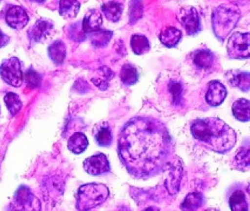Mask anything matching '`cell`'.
<instances>
[{"label":"cell","mask_w":250,"mask_h":211,"mask_svg":"<svg viewBox=\"0 0 250 211\" xmlns=\"http://www.w3.org/2000/svg\"><path fill=\"white\" fill-rule=\"evenodd\" d=\"M0 76L10 86L20 88L24 81V74L20 60L17 57L3 60L0 65Z\"/></svg>","instance_id":"cell-5"},{"label":"cell","mask_w":250,"mask_h":211,"mask_svg":"<svg viewBox=\"0 0 250 211\" xmlns=\"http://www.w3.org/2000/svg\"><path fill=\"white\" fill-rule=\"evenodd\" d=\"M16 210H24V211H39L41 207L39 200L36 198L31 190L25 186L19 188L13 202Z\"/></svg>","instance_id":"cell-7"},{"label":"cell","mask_w":250,"mask_h":211,"mask_svg":"<svg viewBox=\"0 0 250 211\" xmlns=\"http://www.w3.org/2000/svg\"><path fill=\"white\" fill-rule=\"evenodd\" d=\"M228 91L223 84L218 81H211L208 85L206 100L211 107H218L225 101Z\"/></svg>","instance_id":"cell-12"},{"label":"cell","mask_w":250,"mask_h":211,"mask_svg":"<svg viewBox=\"0 0 250 211\" xmlns=\"http://www.w3.org/2000/svg\"><path fill=\"white\" fill-rule=\"evenodd\" d=\"M103 24L101 13L97 9H91L86 14L82 23V30L85 34L99 31Z\"/></svg>","instance_id":"cell-16"},{"label":"cell","mask_w":250,"mask_h":211,"mask_svg":"<svg viewBox=\"0 0 250 211\" xmlns=\"http://www.w3.org/2000/svg\"><path fill=\"white\" fill-rule=\"evenodd\" d=\"M232 112L235 118L240 122H247L250 118V100L241 98L233 103Z\"/></svg>","instance_id":"cell-18"},{"label":"cell","mask_w":250,"mask_h":211,"mask_svg":"<svg viewBox=\"0 0 250 211\" xmlns=\"http://www.w3.org/2000/svg\"><path fill=\"white\" fill-rule=\"evenodd\" d=\"M143 14V4L141 0H132L130 5V22L134 23L141 19Z\"/></svg>","instance_id":"cell-31"},{"label":"cell","mask_w":250,"mask_h":211,"mask_svg":"<svg viewBox=\"0 0 250 211\" xmlns=\"http://www.w3.org/2000/svg\"><path fill=\"white\" fill-rule=\"evenodd\" d=\"M118 151L130 175L137 179H148L164 169L172 154V139L161 120L134 117L122 127Z\"/></svg>","instance_id":"cell-1"},{"label":"cell","mask_w":250,"mask_h":211,"mask_svg":"<svg viewBox=\"0 0 250 211\" xmlns=\"http://www.w3.org/2000/svg\"><path fill=\"white\" fill-rule=\"evenodd\" d=\"M93 137L100 147H109L113 141L112 128L108 122H103L95 125L93 129Z\"/></svg>","instance_id":"cell-14"},{"label":"cell","mask_w":250,"mask_h":211,"mask_svg":"<svg viewBox=\"0 0 250 211\" xmlns=\"http://www.w3.org/2000/svg\"><path fill=\"white\" fill-rule=\"evenodd\" d=\"M83 169L88 174L97 176L109 172L111 166L106 156L98 154L88 157L83 161Z\"/></svg>","instance_id":"cell-9"},{"label":"cell","mask_w":250,"mask_h":211,"mask_svg":"<svg viewBox=\"0 0 250 211\" xmlns=\"http://www.w3.org/2000/svg\"><path fill=\"white\" fill-rule=\"evenodd\" d=\"M182 33L175 27H169L163 30L159 35L161 42L168 48H173L179 44Z\"/></svg>","instance_id":"cell-20"},{"label":"cell","mask_w":250,"mask_h":211,"mask_svg":"<svg viewBox=\"0 0 250 211\" xmlns=\"http://www.w3.org/2000/svg\"><path fill=\"white\" fill-rule=\"evenodd\" d=\"M5 21L12 28L21 30L28 23L29 16L21 6L12 5L7 11Z\"/></svg>","instance_id":"cell-11"},{"label":"cell","mask_w":250,"mask_h":211,"mask_svg":"<svg viewBox=\"0 0 250 211\" xmlns=\"http://www.w3.org/2000/svg\"><path fill=\"white\" fill-rule=\"evenodd\" d=\"M120 77L124 85L132 86L138 81L139 73L136 67L127 63L122 66Z\"/></svg>","instance_id":"cell-23"},{"label":"cell","mask_w":250,"mask_h":211,"mask_svg":"<svg viewBox=\"0 0 250 211\" xmlns=\"http://www.w3.org/2000/svg\"><path fill=\"white\" fill-rule=\"evenodd\" d=\"M192 60L197 70L207 71L215 66V57L209 49H201L193 52Z\"/></svg>","instance_id":"cell-15"},{"label":"cell","mask_w":250,"mask_h":211,"mask_svg":"<svg viewBox=\"0 0 250 211\" xmlns=\"http://www.w3.org/2000/svg\"><path fill=\"white\" fill-rule=\"evenodd\" d=\"M89 145L87 138L84 134L77 132L70 137L68 141V150L73 154H81L84 152Z\"/></svg>","instance_id":"cell-19"},{"label":"cell","mask_w":250,"mask_h":211,"mask_svg":"<svg viewBox=\"0 0 250 211\" xmlns=\"http://www.w3.org/2000/svg\"><path fill=\"white\" fill-rule=\"evenodd\" d=\"M231 86L238 88L244 92H249L250 90V73L239 71L233 73L231 78H230Z\"/></svg>","instance_id":"cell-26"},{"label":"cell","mask_w":250,"mask_h":211,"mask_svg":"<svg viewBox=\"0 0 250 211\" xmlns=\"http://www.w3.org/2000/svg\"><path fill=\"white\" fill-rule=\"evenodd\" d=\"M67 48L62 41L57 40L51 44L48 47V55L53 63L61 65L64 63L67 54Z\"/></svg>","instance_id":"cell-17"},{"label":"cell","mask_w":250,"mask_h":211,"mask_svg":"<svg viewBox=\"0 0 250 211\" xmlns=\"http://www.w3.org/2000/svg\"><path fill=\"white\" fill-rule=\"evenodd\" d=\"M24 78L27 83V87L30 88H38L41 85V81H42L41 74L37 72L32 68L29 69L26 71Z\"/></svg>","instance_id":"cell-30"},{"label":"cell","mask_w":250,"mask_h":211,"mask_svg":"<svg viewBox=\"0 0 250 211\" xmlns=\"http://www.w3.org/2000/svg\"><path fill=\"white\" fill-rule=\"evenodd\" d=\"M180 22L188 35H194L201 30L200 17L193 7L185 11V13L180 19Z\"/></svg>","instance_id":"cell-13"},{"label":"cell","mask_w":250,"mask_h":211,"mask_svg":"<svg viewBox=\"0 0 250 211\" xmlns=\"http://www.w3.org/2000/svg\"><path fill=\"white\" fill-rule=\"evenodd\" d=\"M204 197L200 193H190L187 196L185 201L181 205V209L188 211H196L204 205Z\"/></svg>","instance_id":"cell-25"},{"label":"cell","mask_w":250,"mask_h":211,"mask_svg":"<svg viewBox=\"0 0 250 211\" xmlns=\"http://www.w3.org/2000/svg\"><path fill=\"white\" fill-rule=\"evenodd\" d=\"M4 101L6 105L7 109L9 110L12 117L19 114L23 107V103L21 100L19 95L15 93H8L4 97Z\"/></svg>","instance_id":"cell-27"},{"label":"cell","mask_w":250,"mask_h":211,"mask_svg":"<svg viewBox=\"0 0 250 211\" xmlns=\"http://www.w3.org/2000/svg\"><path fill=\"white\" fill-rule=\"evenodd\" d=\"M169 87H170V90L174 94V99H175L176 97H180V94L182 92V87L179 83L172 82L171 85H169Z\"/></svg>","instance_id":"cell-32"},{"label":"cell","mask_w":250,"mask_h":211,"mask_svg":"<svg viewBox=\"0 0 250 211\" xmlns=\"http://www.w3.org/2000/svg\"><path fill=\"white\" fill-rule=\"evenodd\" d=\"M228 56L232 59H246L250 58V33H234L227 44Z\"/></svg>","instance_id":"cell-6"},{"label":"cell","mask_w":250,"mask_h":211,"mask_svg":"<svg viewBox=\"0 0 250 211\" xmlns=\"http://www.w3.org/2000/svg\"><path fill=\"white\" fill-rule=\"evenodd\" d=\"M81 9L78 0H60V15L65 19H74Z\"/></svg>","instance_id":"cell-21"},{"label":"cell","mask_w":250,"mask_h":211,"mask_svg":"<svg viewBox=\"0 0 250 211\" xmlns=\"http://www.w3.org/2000/svg\"><path fill=\"white\" fill-rule=\"evenodd\" d=\"M0 2H1V0H0Z\"/></svg>","instance_id":"cell-35"},{"label":"cell","mask_w":250,"mask_h":211,"mask_svg":"<svg viewBox=\"0 0 250 211\" xmlns=\"http://www.w3.org/2000/svg\"><path fill=\"white\" fill-rule=\"evenodd\" d=\"M102 11L104 12L106 19L110 22H119L123 12L124 6L119 2H108L104 4L101 7Z\"/></svg>","instance_id":"cell-22"},{"label":"cell","mask_w":250,"mask_h":211,"mask_svg":"<svg viewBox=\"0 0 250 211\" xmlns=\"http://www.w3.org/2000/svg\"><path fill=\"white\" fill-rule=\"evenodd\" d=\"M247 188L239 185L232 188L229 197L230 210L233 211H249V193Z\"/></svg>","instance_id":"cell-10"},{"label":"cell","mask_w":250,"mask_h":211,"mask_svg":"<svg viewBox=\"0 0 250 211\" xmlns=\"http://www.w3.org/2000/svg\"><path fill=\"white\" fill-rule=\"evenodd\" d=\"M31 2H37V3H43L46 0H31Z\"/></svg>","instance_id":"cell-34"},{"label":"cell","mask_w":250,"mask_h":211,"mask_svg":"<svg viewBox=\"0 0 250 211\" xmlns=\"http://www.w3.org/2000/svg\"><path fill=\"white\" fill-rule=\"evenodd\" d=\"M130 47L134 53L138 56L145 54L149 52L150 48L149 40L147 39L145 36L139 35V34L132 36L130 39Z\"/></svg>","instance_id":"cell-24"},{"label":"cell","mask_w":250,"mask_h":211,"mask_svg":"<svg viewBox=\"0 0 250 211\" xmlns=\"http://www.w3.org/2000/svg\"><path fill=\"white\" fill-rule=\"evenodd\" d=\"M54 31V23L50 19L42 18L36 22L27 33L28 38L33 43H42Z\"/></svg>","instance_id":"cell-8"},{"label":"cell","mask_w":250,"mask_h":211,"mask_svg":"<svg viewBox=\"0 0 250 211\" xmlns=\"http://www.w3.org/2000/svg\"><path fill=\"white\" fill-rule=\"evenodd\" d=\"M91 34L92 43L97 47H102L105 45V44L112 38V33L111 31H105V30H99V31H94L90 33Z\"/></svg>","instance_id":"cell-29"},{"label":"cell","mask_w":250,"mask_h":211,"mask_svg":"<svg viewBox=\"0 0 250 211\" xmlns=\"http://www.w3.org/2000/svg\"><path fill=\"white\" fill-rule=\"evenodd\" d=\"M233 164L237 169L241 171L248 170L250 167V148L249 145L247 149L241 148L238 150L237 156L235 157Z\"/></svg>","instance_id":"cell-28"},{"label":"cell","mask_w":250,"mask_h":211,"mask_svg":"<svg viewBox=\"0 0 250 211\" xmlns=\"http://www.w3.org/2000/svg\"><path fill=\"white\" fill-rule=\"evenodd\" d=\"M240 13L229 7L219 6L212 13V28L217 38L223 41L240 20Z\"/></svg>","instance_id":"cell-4"},{"label":"cell","mask_w":250,"mask_h":211,"mask_svg":"<svg viewBox=\"0 0 250 211\" xmlns=\"http://www.w3.org/2000/svg\"><path fill=\"white\" fill-rule=\"evenodd\" d=\"M190 131L203 147L218 154L230 152L237 142L235 131L218 117L194 120Z\"/></svg>","instance_id":"cell-2"},{"label":"cell","mask_w":250,"mask_h":211,"mask_svg":"<svg viewBox=\"0 0 250 211\" xmlns=\"http://www.w3.org/2000/svg\"><path fill=\"white\" fill-rule=\"evenodd\" d=\"M109 196V190L105 185L90 183L81 186L77 194V209L90 211L101 206Z\"/></svg>","instance_id":"cell-3"},{"label":"cell","mask_w":250,"mask_h":211,"mask_svg":"<svg viewBox=\"0 0 250 211\" xmlns=\"http://www.w3.org/2000/svg\"><path fill=\"white\" fill-rule=\"evenodd\" d=\"M10 41V37L2 32V30L0 29V49L7 46Z\"/></svg>","instance_id":"cell-33"}]
</instances>
